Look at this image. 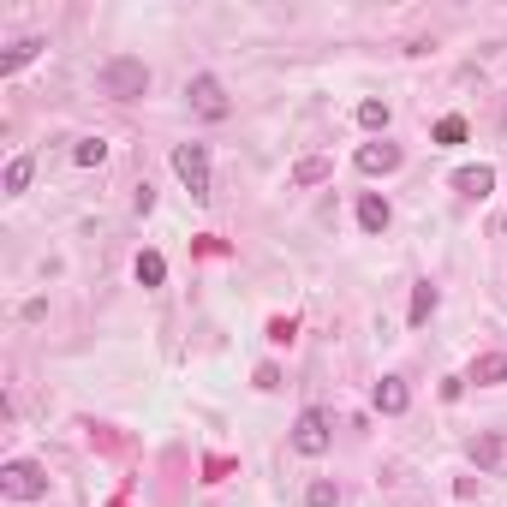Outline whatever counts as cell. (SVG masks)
<instances>
[{
    "label": "cell",
    "instance_id": "1",
    "mask_svg": "<svg viewBox=\"0 0 507 507\" xmlns=\"http://www.w3.org/2000/svg\"><path fill=\"white\" fill-rule=\"evenodd\" d=\"M144 90H149V66H144V60L114 54L108 66H101V96H120V101H131V96H144Z\"/></svg>",
    "mask_w": 507,
    "mask_h": 507
},
{
    "label": "cell",
    "instance_id": "2",
    "mask_svg": "<svg viewBox=\"0 0 507 507\" xmlns=\"http://www.w3.org/2000/svg\"><path fill=\"white\" fill-rule=\"evenodd\" d=\"M0 495H6V502H43V495H48L43 465H30V460H6V465H0Z\"/></svg>",
    "mask_w": 507,
    "mask_h": 507
},
{
    "label": "cell",
    "instance_id": "3",
    "mask_svg": "<svg viewBox=\"0 0 507 507\" xmlns=\"http://www.w3.org/2000/svg\"><path fill=\"white\" fill-rule=\"evenodd\" d=\"M174 174L197 203H209V144H174Z\"/></svg>",
    "mask_w": 507,
    "mask_h": 507
},
{
    "label": "cell",
    "instance_id": "4",
    "mask_svg": "<svg viewBox=\"0 0 507 507\" xmlns=\"http://www.w3.org/2000/svg\"><path fill=\"white\" fill-rule=\"evenodd\" d=\"M292 448H299L304 460L329 454V412H322V406H304L299 412V424H292Z\"/></svg>",
    "mask_w": 507,
    "mask_h": 507
},
{
    "label": "cell",
    "instance_id": "5",
    "mask_svg": "<svg viewBox=\"0 0 507 507\" xmlns=\"http://www.w3.org/2000/svg\"><path fill=\"white\" fill-rule=\"evenodd\" d=\"M186 96H191V108H197L203 120H227V90H221V78H215V72H197Z\"/></svg>",
    "mask_w": 507,
    "mask_h": 507
},
{
    "label": "cell",
    "instance_id": "6",
    "mask_svg": "<svg viewBox=\"0 0 507 507\" xmlns=\"http://www.w3.org/2000/svg\"><path fill=\"white\" fill-rule=\"evenodd\" d=\"M352 161H359V174H370V179L394 174V167H400V144H359V156H352Z\"/></svg>",
    "mask_w": 507,
    "mask_h": 507
},
{
    "label": "cell",
    "instance_id": "7",
    "mask_svg": "<svg viewBox=\"0 0 507 507\" xmlns=\"http://www.w3.org/2000/svg\"><path fill=\"white\" fill-rule=\"evenodd\" d=\"M370 406H377L382 418H400L406 406H412V394H406V382H400V377H382L377 388H370Z\"/></svg>",
    "mask_w": 507,
    "mask_h": 507
},
{
    "label": "cell",
    "instance_id": "8",
    "mask_svg": "<svg viewBox=\"0 0 507 507\" xmlns=\"http://www.w3.org/2000/svg\"><path fill=\"white\" fill-rule=\"evenodd\" d=\"M454 191H460V197H472V203H483L495 191V167H460V174H454Z\"/></svg>",
    "mask_w": 507,
    "mask_h": 507
},
{
    "label": "cell",
    "instance_id": "9",
    "mask_svg": "<svg viewBox=\"0 0 507 507\" xmlns=\"http://www.w3.org/2000/svg\"><path fill=\"white\" fill-rule=\"evenodd\" d=\"M388 221H394L388 197H377V191H364V197H359V227H364V233H388Z\"/></svg>",
    "mask_w": 507,
    "mask_h": 507
},
{
    "label": "cell",
    "instance_id": "10",
    "mask_svg": "<svg viewBox=\"0 0 507 507\" xmlns=\"http://www.w3.org/2000/svg\"><path fill=\"white\" fill-rule=\"evenodd\" d=\"M465 382H478V388H495V382H507V352H478L472 359V377Z\"/></svg>",
    "mask_w": 507,
    "mask_h": 507
},
{
    "label": "cell",
    "instance_id": "11",
    "mask_svg": "<svg viewBox=\"0 0 507 507\" xmlns=\"http://www.w3.org/2000/svg\"><path fill=\"white\" fill-rule=\"evenodd\" d=\"M36 54H43V36H18V43L0 54V72H18V66H30Z\"/></svg>",
    "mask_w": 507,
    "mask_h": 507
},
{
    "label": "cell",
    "instance_id": "12",
    "mask_svg": "<svg viewBox=\"0 0 507 507\" xmlns=\"http://www.w3.org/2000/svg\"><path fill=\"white\" fill-rule=\"evenodd\" d=\"M430 317H435V287H430V281H418V287H412V311H406V322L424 329Z\"/></svg>",
    "mask_w": 507,
    "mask_h": 507
},
{
    "label": "cell",
    "instance_id": "13",
    "mask_svg": "<svg viewBox=\"0 0 507 507\" xmlns=\"http://www.w3.org/2000/svg\"><path fill=\"white\" fill-rule=\"evenodd\" d=\"M329 174H334V167H329V161H322V156H304L299 167H292V186H322V179H329Z\"/></svg>",
    "mask_w": 507,
    "mask_h": 507
},
{
    "label": "cell",
    "instance_id": "14",
    "mask_svg": "<svg viewBox=\"0 0 507 507\" xmlns=\"http://www.w3.org/2000/svg\"><path fill=\"white\" fill-rule=\"evenodd\" d=\"M30 174H36V161H30V156H13V161H6V197H18V191L30 186Z\"/></svg>",
    "mask_w": 507,
    "mask_h": 507
},
{
    "label": "cell",
    "instance_id": "15",
    "mask_svg": "<svg viewBox=\"0 0 507 507\" xmlns=\"http://www.w3.org/2000/svg\"><path fill=\"white\" fill-rule=\"evenodd\" d=\"M138 281H144V287H161V281H167V263H161V251H144V257H138Z\"/></svg>",
    "mask_w": 507,
    "mask_h": 507
},
{
    "label": "cell",
    "instance_id": "16",
    "mask_svg": "<svg viewBox=\"0 0 507 507\" xmlns=\"http://www.w3.org/2000/svg\"><path fill=\"white\" fill-rule=\"evenodd\" d=\"M359 126L364 131H382V126H388V101H377V96L359 101Z\"/></svg>",
    "mask_w": 507,
    "mask_h": 507
},
{
    "label": "cell",
    "instance_id": "17",
    "mask_svg": "<svg viewBox=\"0 0 507 507\" xmlns=\"http://www.w3.org/2000/svg\"><path fill=\"white\" fill-rule=\"evenodd\" d=\"M78 167H101V161H108V144H101V138H78Z\"/></svg>",
    "mask_w": 507,
    "mask_h": 507
},
{
    "label": "cell",
    "instance_id": "18",
    "mask_svg": "<svg viewBox=\"0 0 507 507\" xmlns=\"http://www.w3.org/2000/svg\"><path fill=\"white\" fill-rule=\"evenodd\" d=\"M340 502V490H334V478H317L311 490H304V507H334Z\"/></svg>",
    "mask_w": 507,
    "mask_h": 507
},
{
    "label": "cell",
    "instance_id": "19",
    "mask_svg": "<svg viewBox=\"0 0 507 507\" xmlns=\"http://www.w3.org/2000/svg\"><path fill=\"white\" fill-rule=\"evenodd\" d=\"M435 144H442V149H448V144H465V120H460V114H448L442 126H435Z\"/></svg>",
    "mask_w": 507,
    "mask_h": 507
},
{
    "label": "cell",
    "instance_id": "20",
    "mask_svg": "<svg viewBox=\"0 0 507 507\" xmlns=\"http://www.w3.org/2000/svg\"><path fill=\"white\" fill-rule=\"evenodd\" d=\"M472 460L495 465V460H502V435H478V442H472Z\"/></svg>",
    "mask_w": 507,
    "mask_h": 507
},
{
    "label": "cell",
    "instance_id": "21",
    "mask_svg": "<svg viewBox=\"0 0 507 507\" xmlns=\"http://www.w3.org/2000/svg\"><path fill=\"white\" fill-rule=\"evenodd\" d=\"M292 334H299V322H292V317H275V322H269V340H275V347H287Z\"/></svg>",
    "mask_w": 507,
    "mask_h": 507
},
{
    "label": "cell",
    "instance_id": "22",
    "mask_svg": "<svg viewBox=\"0 0 507 507\" xmlns=\"http://www.w3.org/2000/svg\"><path fill=\"white\" fill-rule=\"evenodd\" d=\"M502 227H507V215H502Z\"/></svg>",
    "mask_w": 507,
    "mask_h": 507
}]
</instances>
